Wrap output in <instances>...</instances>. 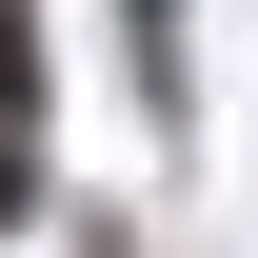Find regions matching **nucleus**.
I'll list each match as a JSON object with an SVG mask.
<instances>
[{"instance_id": "f257e3e1", "label": "nucleus", "mask_w": 258, "mask_h": 258, "mask_svg": "<svg viewBox=\"0 0 258 258\" xmlns=\"http://www.w3.org/2000/svg\"><path fill=\"white\" fill-rule=\"evenodd\" d=\"M20 80H40V60H20V0H0V119H20Z\"/></svg>"}]
</instances>
